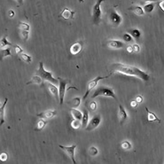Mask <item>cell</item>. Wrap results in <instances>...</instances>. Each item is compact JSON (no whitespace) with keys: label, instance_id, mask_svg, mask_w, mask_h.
I'll use <instances>...</instances> for the list:
<instances>
[{"label":"cell","instance_id":"603a6c76","mask_svg":"<svg viewBox=\"0 0 164 164\" xmlns=\"http://www.w3.org/2000/svg\"><path fill=\"white\" fill-rule=\"evenodd\" d=\"M127 32L132 36L134 40H138L141 36L140 31L137 28H132L128 30Z\"/></svg>","mask_w":164,"mask_h":164},{"label":"cell","instance_id":"ffe728a7","mask_svg":"<svg viewBox=\"0 0 164 164\" xmlns=\"http://www.w3.org/2000/svg\"><path fill=\"white\" fill-rule=\"evenodd\" d=\"M156 2H151L145 4L143 7L145 14H150L154 11L156 6Z\"/></svg>","mask_w":164,"mask_h":164},{"label":"cell","instance_id":"4316f807","mask_svg":"<svg viewBox=\"0 0 164 164\" xmlns=\"http://www.w3.org/2000/svg\"><path fill=\"white\" fill-rule=\"evenodd\" d=\"M81 102V98L79 97H76L70 102V104L72 108H76L80 105Z\"/></svg>","mask_w":164,"mask_h":164},{"label":"cell","instance_id":"1f68e13d","mask_svg":"<svg viewBox=\"0 0 164 164\" xmlns=\"http://www.w3.org/2000/svg\"><path fill=\"white\" fill-rule=\"evenodd\" d=\"M122 148L124 150H129L132 148V145L130 142L127 140H125L122 142L121 145Z\"/></svg>","mask_w":164,"mask_h":164},{"label":"cell","instance_id":"52a82bcc","mask_svg":"<svg viewBox=\"0 0 164 164\" xmlns=\"http://www.w3.org/2000/svg\"><path fill=\"white\" fill-rule=\"evenodd\" d=\"M58 81L59 100L60 105H63L67 91V87L69 81L67 79L61 77L58 78Z\"/></svg>","mask_w":164,"mask_h":164},{"label":"cell","instance_id":"e575fe53","mask_svg":"<svg viewBox=\"0 0 164 164\" xmlns=\"http://www.w3.org/2000/svg\"><path fill=\"white\" fill-rule=\"evenodd\" d=\"M29 32L27 31H21V35L23 39L26 41L29 39Z\"/></svg>","mask_w":164,"mask_h":164},{"label":"cell","instance_id":"4fadbf2b","mask_svg":"<svg viewBox=\"0 0 164 164\" xmlns=\"http://www.w3.org/2000/svg\"><path fill=\"white\" fill-rule=\"evenodd\" d=\"M57 114L56 110H48L38 114L37 115L38 117L46 120L51 119L55 117Z\"/></svg>","mask_w":164,"mask_h":164},{"label":"cell","instance_id":"e0dca14e","mask_svg":"<svg viewBox=\"0 0 164 164\" xmlns=\"http://www.w3.org/2000/svg\"><path fill=\"white\" fill-rule=\"evenodd\" d=\"M47 86L49 91L50 93L57 100H59L58 89L55 84L47 82Z\"/></svg>","mask_w":164,"mask_h":164},{"label":"cell","instance_id":"ab89813d","mask_svg":"<svg viewBox=\"0 0 164 164\" xmlns=\"http://www.w3.org/2000/svg\"><path fill=\"white\" fill-rule=\"evenodd\" d=\"M134 52L138 53L140 51V47L137 44H134L132 46Z\"/></svg>","mask_w":164,"mask_h":164},{"label":"cell","instance_id":"7c38bea8","mask_svg":"<svg viewBox=\"0 0 164 164\" xmlns=\"http://www.w3.org/2000/svg\"><path fill=\"white\" fill-rule=\"evenodd\" d=\"M76 12L68 8H64L59 15V17L65 20L74 19Z\"/></svg>","mask_w":164,"mask_h":164},{"label":"cell","instance_id":"60d3db41","mask_svg":"<svg viewBox=\"0 0 164 164\" xmlns=\"http://www.w3.org/2000/svg\"><path fill=\"white\" fill-rule=\"evenodd\" d=\"M136 100L138 103H141L143 102V97L140 96H138L136 97Z\"/></svg>","mask_w":164,"mask_h":164},{"label":"cell","instance_id":"7402d4cb","mask_svg":"<svg viewBox=\"0 0 164 164\" xmlns=\"http://www.w3.org/2000/svg\"><path fill=\"white\" fill-rule=\"evenodd\" d=\"M83 117L81 120V127L85 128L89 122V113L86 109H84L83 112Z\"/></svg>","mask_w":164,"mask_h":164},{"label":"cell","instance_id":"d590c367","mask_svg":"<svg viewBox=\"0 0 164 164\" xmlns=\"http://www.w3.org/2000/svg\"><path fill=\"white\" fill-rule=\"evenodd\" d=\"M89 152L91 156H95L98 154V151L96 147L92 146L89 149Z\"/></svg>","mask_w":164,"mask_h":164},{"label":"cell","instance_id":"8992f818","mask_svg":"<svg viewBox=\"0 0 164 164\" xmlns=\"http://www.w3.org/2000/svg\"><path fill=\"white\" fill-rule=\"evenodd\" d=\"M108 16L109 23L114 27H119L122 23L123 18L115 9H111Z\"/></svg>","mask_w":164,"mask_h":164},{"label":"cell","instance_id":"b9f144b4","mask_svg":"<svg viewBox=\"0 0 164 164\" xmlns=\"http://www.w3.org/2000/svg\"><path fill=\"white\" fill-rule=\"evenodd\" d=\"M126 50L128 53H131L134 52L132 46H128L126 48Z\"/></svg>","mask_w":164,"mask_h":164},{"label":"cell","instance_id":"484cf974","mask_svg":"<svg viewBox=\"0 0 164 164\" xmlns=\"http://www.w3.org/2000/svg\"><path fill=\"white\" fill-rule=\"evenodd\" d=\"M12 43L7 39V36H4L0 41V47L1 49L5 48L8 46L12 45Z\"/></svg>","mask_w":164,"mask_h":164},{"label":"cell","instance_id":"ac0fdd59","mask_svg":"<svg viewBox=\"0 0 164 164\" xmlns=\"http://www.w3.org/2000/svg\"><path fill=\"white\" fill-rule=\"evenodd\" d=\"M8 102V98H5L3 103L1 106V107H0V126L1 127L2 126L5 122V110Z\"/></svg>","mask_w":164,"mask_h":164},{"label":"cell","instance_id":"9c48e42d","mask_svg":"<svg viewBox=\"0 0 164 164\" xmlns=\"http://www.w3.org/2000/svg\"><path fill=\"white\" fill-rule=\"evenodd\" d=\"M101 121V116L100 114H96L89 121L86 127V130L91 131L97 128L100 124Z\"/></svg>","mask_w":164,"mask_h":164},{"label":"cell","instance_id":"7a4b0ae2","mask_svg":"<svg viewBox=\"0 0 164 164\" xmlns=\"http://www.w3.org/2000/svg\"><path fill=\"white\" fill-rule=\"evenodd\" d=\"M111 97L116 100L117 98L113 89L111 87L106 85L98 87L93 93L91 98H95L98 97Z\"/></svg>","mask_w":164,"mask_h":164},{"label":"cell","instance_id":"8d00e7d4","mask_svg":"<svg viewBox=\"0 0 164 164\" xmlns=\"http://www.w3.org/2000/svg\"><path fill=\"white\" fill-rule=\"evenodd\" d=\"M97 103L95 101H92L90 104L89 107L92 111L96 110L97 108Z\"/></svg>","mask_w":164,"mask_h":164},{"label":"cell","instance_id":"6da1fadb","mask_svg":"<svg viewBox=\"0 0 164 164\" xmlns=\"http://www.w3.org/2000/svg\"><path fill=\"white\" fill-rule=\"evenodd\" d=\"M111 69L114 73H118L137 78L145 82L149 81L150 76L144 71L134 66L116 63L112 64Z\"/></svg>","mask_w":164,"mask_h":164},{"label":"cell","instance_id":"d6986e66","mask_svg":"<svg viewBox=\"0 0 164 164\" xmlns=\"http://www.w3.org/2000/svg\"><path fill=\"white\" fill-rule=\"evenodd\" d=\"M44 81L41 78L40 76L35 74L31 79L30 80L26 83V85H29L32 84H36L42 85L44 83Z\"/></svg>","mask_w":164,"mask_h":164},{"label":"cell","instance_id":"74e56055","mask_svg":"<svg viewBox=\"0 0 164 164\" xmlns=\"http://www.w3.org/2000/svg\"><path fill=\"white\" fill-rule=\"evenodd\" d=\"M138 103L136 100H133L130 102V105L131 107L136 108L138 106Z\"/></svg>","mask_w":164,"mask_h":164},{"label":"cell","instance_id":"277c9868","mask_svg":"<svg viewBox=\"0 0 164 164\" xmlns=\"http://www.w3.org/2000/svg\"><path fill=\"white\" fill-rule=\"evenodd\" d=\"M113 73V72H111L109 74L105 76H98L89 81L87 84L86 90L83 97V99L84 100L86 99L91 92L96 88L100 81L110 78Z\"/></svg>","mask_w":164,"mask_h":164},{"label":"cell","instance_id":"f35d334b","mask_svg":"<svg viewBox=\"0 0 164 164\" xmlns=\"http://www.w3.org/2000/svg\"><path fill=\"white\" fill-rule=\"evenodd\" d=\"M158 6L162 11L164 13V1H160L158 3Z\"/></svg>","mask_w":164,"mask_h":164},{"label":"cell","instance_id":"83f0119b","mask_svg":"<svg viewBox=\"0 0 164 164\" xmlns=\"http://www.w3.org/2000/svg\"><path fill=\"white\" fill-rule=\"evenodd\" d=\"M19 55L21 59L25 63H30L32 62V57L28 54L23 52L20 54Z\"/></svg>","mask_w":164,"mask_h":164},{"label":"cell","instance_id":"4dcf8cb0","mask_svg":"<svg viewBox=\"0 0 164 164\" xmlns=\"http://www.w3.org/2000/svg\"><path fill=\"white\" fill-rule=\"evenodd\" d=\"M19 27L21 31H29L30 29V26L28 24L22 22H20L19 23Z\"/></svg>","mask_w":164,"mask_h":164},{"label":"cell","instance_id":"d4e9b609","mask_svg":"<svg viewBox=\"0 0 164 164\" xmlns=\"http://www.w3.org/2000/svg\"><path fill=\"white\" fill-rule=\"evenodd\" d=\"M47 123V120L41 119L37 123L35 130L38 132L41 131L45 127Z\"/></svg>","mask_w":164,"mask_h":164},{"label":"cell","instance_id":"9a60e30c","mask_svg":"<svg viewBox=\"0 0 164 164\" xmlns=\"http://www.w3.org/2000/svg\"><path fill=\"white\" fill-rule=\"evenodd\" d=\"M145 109L147 113V119L148 122H157L159 123H161V120L154 113L149 110L148 108L146 107H145Z\"/></svg>","mask_w":164,"mask_h":164},{"label":"cell","instance_id":"8fae6325","mask_svg":"<svg viewBox=\"0 0 164 164\" xmlns=\"http://www.w3.org/2000/svg\"><path fill=\"white\" fill-rule=\"evenodd\" d=\"M83 43L80 41L76 42L70 46L69 52L72 55H77L83 50Z\"/></svg>","mask_w":164,"mask_h":164},{"label":"cell","instance_id":"f6af8a7d","mask_svg":"<svg viewBox=\"0 0 164 164\" xmlns=\"http://www.w3.org/2000/svg\"><path fill=\"white\" fill-rule=\"evenodd\" d=\"M15 1L19 5L22 4L24 1V0H15Z\"/></svg>","mask_w":164,"mask_h":164},{"label":"cell","instance_id":"d6a6232c","mask_svg":"<svg viewBox=\"0 0 164 164\" xmlns=\"http://www.w3.org/2000/svg\"><path fill=\"white\" fill-rule=\"evenodd\" d=\"M14 50L15 53L17 55H20L24 52V50L19 45H15L14 46Z\"/></svg>","mask_w":164,"mask_h":164},{"label":"cell","instance_id":"c3c4849f","mask_svg":"<svg viewBox=\"0 0 164 164\" xmlns=\"http://www.w3.org/2000/svg\"><path fill=\"white\" fill-rule=\"evenodd\" d=\"M164 1V0H160V1Z\"/></svg>","mask_w":164,"mask_h":164},{"label":"cell","instance_id":"30bf717a","mask_svg":"<svg viewBox=\"0 0 164 164\" xmlns=\"http://www.w3.org/2000/svg\"><path fill=\"white\" fill-rule=\"evenodd\" d=\"M126 44L124 41L116 39H111L108 40L106 45L109 48L113 50H119L123 48Z\"/></svg>","mask_w":164,"mask_h":164},{"label":"cell","instance_id":"f546056e","mask_svg":"<svg viewBox=\"0 0 164 164\" xmlns=\"http://www.w3.org/2000/svg\"><path fill=\"white\" fill-rule=\"evenodd\" d=\"M123 41L125 43L131 42L134 40L133 37L127 32H125L123 34Z\"/></svg>","mask_w":164,"mask_h":164},{"label":"cell","instance_id":"f1b7e54d","mask_svg":"<svg viewBox=\"0 0 164 164\" xmlns=\"http://www.w3.org/2000/svg\"><path fill=\"white\" fill-rule=\"evenodd\" d=\"M71 127L75 130H77L81 127V122L79 120L73 119L70 123Z\"/></svg>","mask_w":164,"mask_h":164},{"label":"cell","instance_id":"7dc6e473","mask_svg":"<svg viewBox=\"0 0 164 164\" xmlns=\"http://www.w3.org/2000/svg\"><path fill=\"white\" fill-rule=\"evenodd\" d=\"M155 1H156L157 2L159 1V0H155Z\"/></svg>","mask_w":164,"mask_h":164},{"label":"cell","instance_id":"cb8c5ba5","mask_svg":"<svg viewBox=\"0 0 164 164\" xmlns=\"http://www.w3.org/2000/svg\"><path fill=\"white\" fill-rule=\"evenodd\" d=\"M12 54L10 48H3L1 49L0 51V59L1 61L4 58L11 56Z\"/></svg>","mask_w":164,"mask_h":164},{"label":"cell","instance_id":"3957f363","mask_svg":"<svg viewBox=\"0 0 164 164\" xmlns=\"http://www.w3.org/2000/svg\"><path fill=\"white\" fill-rule=\"evenodd\" d=\"M36 74L41 76L44 81L53 84H58V81L54 77L51 72L46 70L44 67L43 62H40L39 63V67L37 70Z\"/></svg>","mask_w":164,"mask_h":164},{"label":"cell","instance_id":"7bdbcfd3","mask_svg":"<svg viewBox=\"0 0 164 164\" xmlns=\"http://www.w3.org/2000/svg\"><path fill=\"white\" fill-rule=\"evenodd\" d=\"M15 13L14 11L12 10H11L9 12V15L10 18H13L15 15Z\"/></svg>","mask_w":164,"mask_h":164},{"label":"cell","instance_id":"5bb4252c","mask_svg":"<svg viewBox=\"0 0 164 164\" xmlns=\"http://www.w3.org/2000/svg\"><path fill=\"white\" fill-rule=\"evenodd\" d=\"M118 116L119 122L121 124L123 123L128 118L127 111L121 105H119V106Z\"/></svg>","mask_w":164,"mask_h":164},{"label":"cell","instance_id":"bcb514c9","mask_svg":"<svg viewBox=\"0 0 164 164\" xmlns=\"http://www.w3.org/2000/svg\"><path fill=\"white\" fill-rule=\"evenodd\" d=\"M79 1L80 3H83L84 2V0H79Z\"/></svg>","mask_w":164,"mask_h":164},{"label":"cell","instance_id":"2e32d148","mask_svg":"<svg viewBox=\"0 0 164 164\" xmlns=\"http://www.w3.org/2000/svg\"><path fill=\"white\" fill-rule=\"evenodd\" d=\"M128 10L138 16H143L145 14L143 7L140 5H132L128 8Z\"/></svg>","mask_w":164,"mask_h":164},{"label":"cell","instance_id":"5b68a950","mask_svg":"<svg viewBox=\"0 0 164 164\" xmlns=\"http://www.w3.org/2000/svg\"><path fill=\"white\" fill-rule=\"evenodd\" d=\"M105 0H96L92 9V19L93 23L95 25H99L101 21L102 12L101 5Z\"/></svg>","mask_w":164,"mask_h":164},{"label":"cell","instance_id":"ee69618b","mask_svg":"<svg viewBox=\"0 0 164 164\" xmlns=\"http://www.w3.org/2000/svg\"><path fill=\"white\" fill-rule=\"evenodd\" d=\"M141 1L142 2L145 3V4L149 2H157L156 1H155V0H141Z\"/></svg>","mask_w":164,"mask_h":164},{"label":"cell","instance_id":"44dd1931","mask_svg":"<svg viewBox=\"0 0 164 164\" xmlns=\"http://www.w3.org/2000/svg\"><path fill=\"white\" fill-rule=\"evenodd\" d=\"M70 112L73 119L81 121L83 117V113L76 108H72Z\"/></svg>","mask_w":164,"mask_h":164},{"label":"cell","instance_id":"836d02e7","mask_svg":"<svg viewBox=\"0 0 164 164\" xmlns=\"http://www.w3.org/2000/svg\"><path fill=\"white\" fill-rule=\"evenodd\" d=\"M9 155L6 152H2L0 155V161L2 162H6L8 159Z\"/></svg>","mask_w":164,"mask_h":164},{"label":"cell","instance_id":"ba28073f","mask_svg":"<svg viewBox=\"0 0 164 164\" xmlns=\"http://www.w3.org/2000/svg\"><path fill=\"white\" fill-rule=\"evenodd\" d=\"M76 145H73L69 146H65L61 145H58V147L63 151L70 158L74 164H76L75 158V150L76 148Z\"/></svg>","mask_w":164,"mask_h":164}]
</instances>
